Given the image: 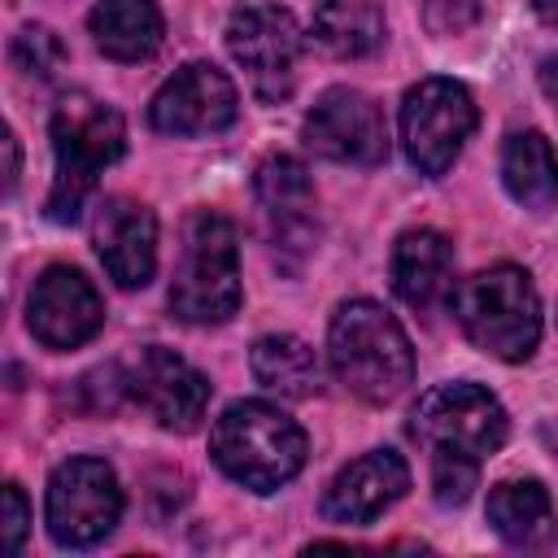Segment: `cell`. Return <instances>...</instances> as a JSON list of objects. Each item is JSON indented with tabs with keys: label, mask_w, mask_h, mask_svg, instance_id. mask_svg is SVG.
<instances>
[{
	"label": "cell",
	"mask_w": 558,
	"mask_h": 558,
	"mask_svg": "<svg viewBox=\"0 0 558 558\" xmlns=\"http://www.w3.org/2000/svg\"><path fill=\"white\" fill-rule=\"evenodd\" d=\"M310 35L323 52L340 61H357L384 44V13L375 0H318L310 17Z\"/></svg>",
	"instance_id": "cell-20"
},
{
	"label": "cell",
	"mask_w": 558,
	"mask_h": 558,
	"mask_svg": "<svg viewBox=\"0 0 558 558\" xmlns=\"http://www.w3.org/2000/svg\"><path fill=\"white\" fill-rule=\"evenodd\" d=\"M392 292L410 310H432L453 292V244L432 227H414L392 244Z\"/></svg>",
	"instance_id": "cell-16"
},
{
	"label": "cell",
	"mask_w": 558,
	"mask_h": 558,
	"mask_svg": "<svg viewBox=\"0 0 558 558\" xmlns=\"http://www.w3.org/2000/svg\"><path fill=\"white\" fill-rule=\"evenodd\" d=\"M410 432L436 453H466V458H488L506 445L510 436V418L501 410V401L480 388V384H440L432 392L418 397L414 414H410Z\"/></svg>",
	"instance_id": "cell-8"
},
{
	"label": "cell",
	"mask_w": 558,
	"mask_h": 558,
	"mask_svg": "<svg viewBox=\"0 0 558 558\" xmlns=\"http://www.w3.org/2000/svg\"><path fill=\"white\" fill-rule=\"evenodd\" d=\"M92 244L118 288H144L157 275V218L144 201L105 196L92 214Z\"/></svg>",
	"instance_id": "cell-14"
},
{
	"label": "cell",
	"mask_w": 558,
	"mask_h": 558,
	"mask_svg": "<svg viewBox=\"0 0 558 558\" xmlns=\"http://www.w3.org/2000/svg\"><path fill=\"white\" fill-rule=\"evenodd\" d=\"M410 488V466L397 449H371L336 471L323 493L327 523H375Z\"/></svg>",
	"instance_id": "cell-15"
},
{
	"label": "cell",
	"mask_w": 558,
	"mask_h": 558,
	"mask_svg": "<svg viewBox=\"0 0 558 558\" xmlns=\"http://www.w3.org/2000/svg\"><path fill=\"white\" fill-rule=\"evenodd\" d=\"M475 458L466 453H449V449H436L432 453V493L440 506H462L475 488Z\"/></svg>",
	"instance_id": "cell-24"
},
{
	"label": "cell",
	"mask_w": 558,
	"mask_h": 558,
	"mask_svg": "<svg viewBox=\"0 0 558 558\" xmlns=\"http://www.w3.org/2000/svg\"><path fill=\"white\" fill-rule=\"evenodd\" d=\"M227 48H231L235 65H244L253 92L262 100H279V96L292 92L305 35H301V22L283 4L257 0V4H244V9L231 13Z\"/></svg>",
	"instance_id": "cell-9"
},
{
	"label": "cell",
	"mask_w": 558,
	"mask_h": 558,
	"mask_svg": "<svg viewBox=\"0 0 558 558\" xmlns=\"http://www.w3.org/2000/svg\"><path fill=\"white\" fill-rule=\"evenodd\" d=\"M26 327L44 349H78L105 327V301L83 270L48 266L26 296Z\"/></svg>",
	"instance_id": "cell-12"
},
{
	"label": "cell",
	"mask_w": 558,
	"mask_h": 558,
	"mask_svg": "<svg viewBox=\"0 0 558 558\" xmlns=\"http://www.w3.org/2000/svg\"><path fill=\"white\" fill-rule=\"evenodd\" d=\"M501 183L514 205L545 214L558 201V153L541 131H519L501 148Z\"/></svg>",
	"instance_id": "cell-19"
},
{
	"label": "cell",
	"mask_w": 558,
	"mask_h": 558,
	"mask_svg": "<svg viewBox=\"0 0 558 558\" xmlns=\"http://www.w3.org/2000/svg\"><path fill=\"white\" fill-rule=\"evenodd\" d=\"M475 96L453 78H423L401 100V144L418 174L440 179L475 131Z\"/></svg>",
	"instance_id": "cell-7"
},
{
	"label": "cell",
	"mask_w": 558,
	"mask_h": 558,
	"mask_svg": "<svg viewBox=\"0 0 558 558\" xmlns=\"http://www.w3.org/2000/svg\"><path fill=\"white\" fill-rule=\"evenodd\" d=\"M532 9H536V17H541L545 26L558 31V0H532Z\"/></svg>",
	"instance_id": "cell-27"
},
{
	"label": "cell",
	"mask_w": 558,
	"mask_h": 558,
	"mask_svg": "<svg viewBox=\"0 0 558 558\" xmlns=\"http://www.w3.org/2000/svg\"><path fill=\"white\" fill-rule=\"evenodd\" d=\"M248 366H253V379L279 397L305 401L323 392V362L301 336H262L248 353Z\"/></svg>",
	"instance_id": "cell-21"
},
{
	"label": "cell",
	"mask_w": 558,
	"mask_h": 558,
	"mask_svg": "<svg viewBox=\"0 0 558 558\" xmlns=\"http://www.w3.org/2000/svg\"><path fill=\"white\" fill-rule=\"evenodd\" d=\"M240 113V96H235V83L209 65V61H192L183 70H174L153 105H148V122L153 131L161 135H179V140H192V135H218L235 122Z\"/></svg>",
	"instance_id": "cell-11"
},
{
	"label": "cell",
	"mask_w": 558,
	"mask_h": 558,
	"mask_svg": "<svg viewBox=\"0 0 558 558\" xmlns=\"http://www.w3.org/2000/svg\"><path fill=\"white\" fill-rule=\"evenodd\" d=\"M170 310H174V318H183L192 327L227 323L240 310L235 227L214 209H196L183 222L179 266H174V279H170Z\"/></svg>",
	"instance_id": "cell-5"
},
{
	"label": "cell",
	"mask_w": 558,
	"mask_h": 558,
	"mask_svg": "<svg viewBox=\"0 0 558 558\" xmlns=\"http://www.w3.org/2000/svg\"><path fill=\"white\" fill-rule=\"evenodd\" d=\"M48 131H52V153H57L48 218L74 222L83 201L92 196L100 170L126 153V122L109 100H100L92 92H70L57 100Z\"/></svg>",
	"instance_id": "cell-2"
},
{
	"label": "cell",
	"mask_w": 558,
	"mask_h": 558,
	"mask_svg": "<svg viewBox=\"0 0 558 558\" xmlns=\"http://www.w3.org/2000/svg\"><path fill=\"white\" fill-rule=\"evenodd\" d=\"M209 453L218 471L248 493H275L288 484L310 453V440L296 418L270 401H235L209 427Z\"/></svg>",
	"instance_id": "cell-3"
},
{
	"label": "cell",
	"mask_w": 558,
	"mask_h": 558,
	"mask_svg": "<svg viewBox=\"0 0 558 558\" xmlns=\"http://www.w3.org/2000/svg\"><path fill=\"white\" fill-rule=\"evenodd\" d=\"M327 362H331L336 379L371 405L397 401L414 379L410 336L401 331V323L379 301H362V296L344 301L331 314Z\"/></svg>",
	"instance_id": "cell-1"
},
{
	"label": "cell",
	"mask_w": 558,
	"mask_h": 558,
	"mask_svg": "<svg viewBox=\"0 0 558 558\" xmlns=\"http://www.w3.org/2000/svg\"><path fill=\"white\" fill-rule=\"evenodd\" d=\"M488 527L514 545V549H536L554 532V501L541 480H501L488 493Z\"/></svg>",
	"instance_id": "cell-18"
},
{
	"label": "cell",
	"mask_w": 558,
	"mask_h": 558,
	"mask_svg": "<svg viewBox=\"0 0 558 558\" xmlns=\"http://www.w3.org/2000/svg\"><path fill=\"white\" fill-rule=\"evenodd\" d=\"M61 61H65V48H61V39H57L48 26H26V31H17V39H13V65H17L22 74L52 78V74L61 70Z\"/></svg>",
	"instance_id": "cell-23"
},
{
	"label": "cell",
	"mask_w": 558,
	"mask_h": 558,
	"mask_svg": "<svg viewBox=\"0 0 558 558\" xmlns=\"http://www.w3.org/2000/svg\"><path fill=\"white\" fill-rule=\"evenodd\" d=\"M541 92L554 100V109H558V52H549L545 61H541Z\"/></svg>",
	"instance_id": "cell-26"
},
{
	"label": "cell",
	"mask_w": 558,
	"mask_h": 558,
	"mask_svg": "<svg viewBox=\"0 0 558 558\" xmlns=\"http://www.w3.org/2000/svg\"><path fill=\"white\" fill-rule=\"evenodd\" d=\"M126 392L166 427V432H196L205 410H209V379L187 362L179 357L174 349L166 344H148L131 375H126Z\"/></svg>",
	"instance_id": "cell-13"
},
{
	"label": "cell",
	"mask_w": 558,
	"mask_h": 558,
	"mask_svg": "<svg viewBox=\"0 0 558 558\" xmlns=\"http://www.w3.org/2000/svg\"><path fill=\"white\" fill-rule=\"evenodd\" d=\"M48 536L61 549L100 545L122 519V484L105 458H70L48 475Z\"/></svg>",
	"instance_id": "cell-6"
},
{
	"label": "cell",
	"mask_w": 558,
	"mask_h": 558,
	"mask_svg": "<svg viewBox=\"0 0 558 558\" xmlns=\"http://www.w3.org/2000/svg\"><path fill=\"white\" fill-rule=\"evenodd\" d=\"M453 318L462 336L497 357V362H527L541 340V296L527 270L501 262L488 270H475L449 292Z\"/></svg>",
	"instance_id": "cell-4"
},
{
	"label": "cell",
	"mask_w": 558,
	"mask_h": 558,
	"mask_svg": "<svg viewBox=\"0 0 558 558\" xmlns=\"http://www.w3.org/2000/svg\"><path fill=\"white\" fill-rule=\"evenodd\" d=\"M257 201L266 209V218L279 227V231H292V227H305L310 209H314V183H310V170L288 157V153H275L257 166Z\"/></svg>",
	"instance_id": "cell-22"
},
{
	"label": "cell",
	"mask_w": 558,
	"mask_h": 558,
	"mask_svg": "<svg viewBox=\"0 0 558 558\" xmlns=\"http://www.w3.org/2000/svg\"><path fill=\"white\" fill-rule=\"evenodd\" d=\"M87 31L105 57L148 61L161 48L166 22L153 0H96V9L87 13Z\"/></svg>",
	"instance_id": "cell-17"
},
{
	"label": "cell",
	"mask_w": 558,
	"mask_h": 558,
	"mask_svg": "<svg viewBox=\"0 0 558 558\" xmlns=\"http://www.w3.org/2000/svg\"><path fill=\"white\" fill-rule=\"evenodd\" d=\"M26 527H31V506H26V493H22L17 484H4V519H0L4 554H17V549H22Z\"/></svg>",
	"instance_id": "cell-25"
},
{
	"label": "cell",
	"mask_w": 558,
	"mask_h": 558,
	"mask_svg": "<svg viewBox=\"0 0 558 558\" xmlns=\"http://www.w3.org/2000/svg\"><path fill=\"white\" fill-rule=\"evenodd\" d=\"M305 148L340 166H379L388 161V126L379 105L357 87H327L305 113Z\"/></svg>",
	"instance_id": "cell-10"
}]
</instances>
